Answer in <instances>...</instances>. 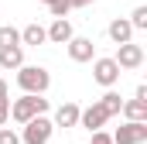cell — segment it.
Listing matches in <instances>:
<instances>
[{
    "label": "cell",
    "mask_w": 147,
    "mask_h": 144,
    "mask_svg": "<svg viewBox=\"0 0 147 144\" xmlns=\"http://www.w3.org/2000/svg\"><path fill=\"white\" fill-rule=\"evenodd\" d=\"M89 144H113V137L106 134V130H92V137H89Z\"/></svg>",
    "instance_id": "cell-20"
},
{
    "label": "cell",
    "mask_w": 147,
    "mask_h": 144,
    "mask_svg": "<svg viewBox=\"0 0 147 144\" xmlns=\"http://www.w3.org/2000/svg\"><path fill=\"white\" fill-rule=\"evenodd\" d=\"M99 107L106 110V117H116L120 107H123V100H120V93H116V89H106V96L99 100Z\"/></svg>",
    "instance_id": "cell-15"
},
{
    "label": "cell",
    "mask_w": 147,
    "mask_h": 144,
    "mask_svg": "<svg viewBox=\"0 0 147 144\" xmlns=\"http://www.w3.org/2000/svg\"><path fill=\"white\" fill-rule=\"evenodd\" d=\"M41 3H51V0H41Z\"/></svg>",
    "instance_id": "cell-25"
},
{
    "label": "cell",
    "mask_w": 147,
    "mask_h": 144,
    "mask_svg": "<svg viewBox=\"0 0 147 144\" xmlns=\"http://www.w3.org/2000/svg\"><path fill=\"white\" fill-rule=\"evenodd\" d=\"M0 100H10V89H7V79H0Z\"/></svg>",
    "instance_id": "cell-22"
},
{
    "label": "cell",
    "mask_w": 147,
    "mask_h": 144,
    "mask_svg": "<svg viewBox=\"0 0 147 144\" xmlns=\"http://www.w3.org/2000/svg\"><path fill=\"white\" fill-rule=\"evenodd\" d=\"M120 113L127 117V124H147V103H140V100H123Z\"/></svg>",
    "instance_id": "cell-12"
},
{
    "label": "cell",
    "mask_w": 147,
    "mask_h": 144,
    "mask_svg": "<svg viewBox=\"0 0 147 144\" xmlns=\"http://www.w3.org/2000/svg\"><path fill=\"white\" fill-rule=\"evenodd\" d=\"M65 48H69V58H72V62H92V58H96V45H92V38H79V35H75Z\"/></svg>",
    "instance_id": "cell-7"
},
{
    "label": "cell",
    "mask_w": 147,
    "mask_h": 144,
    "mask_svg": "<svg viewBox=\"0 0 147 144\" xmlns=\"http://www.w3.org/2000/svg\"><path fill=\"white\" fill-rule=\"evenodd\" d=\"M17 45H21V31L3 24V28H0V48H17Z\"/></svg>",
    "instance_id": "cell-16"
},
{
    "label": "cell",
    "mask_w": 147,
    "mask_h": 144,
    "mask_svg": "<svg viewBox=\"0 0 147 144\" xmlns=\"http://www.w3.org/2000/svg\"><path fill=\"white\" fill-rule=\"evenodd\" d=\"M17 86L24 89V96H45L51 86V75L45 65H21L17 69Z\"/></svg>",
    "instance_id": "cell-1"
},
{
    "label": "cell",
    "mask_w": 147,
    "mask_h": 144,
    "mask_svg": "<svg viewBox=\"0 0 147 144\" xmlns=\"http://www.w3.org/2000/svg\"><path fill=\"white\" fill-rule=\"evenodd\" d=\"M89 3H96V0H69V7H89Z\"/></svg>",
    "instance_id": "cell-24"
},
{
    "label": "cell",
    "mask_w": 147,
    "mask_h": 144,
    "mask_svg": "<svg viewBox=\"0 0 147 144\" xmlns=\"http://www.w3.org/2000/svg\"><path fill=\"white\" fill-rule=\"evenodd\" d=\"M45 35H48L51 45H69L75 38V28H72L69 17H58V21H51V28H45Z\"/></svg>",
    "instance_id": "cell-8"
},
{
    "label": "cell",
    "mask_w": 147,
    "mask_h": 144,
    "mask_svg": "<svg viewBox=\"0 0 147 144\" xmlns=\"http://www.w3.org/2000/svg\"><path fill=\"white\" fill-rule=\"evenodd\" d=\"M110 137H113V144H144L147 141V124H120Z\"/></svg>",
    "instance_id": "cell-6"
},
{
    "label": "cell",
    "mask_w": 147,
    "mask_h": 144,
    "mask_svg": "<svg viewBox=\"0 0 147 144\" xmlns=\"http://www.w3.org/2000/svg\"><path fill=\"white\" fill-rule=\"evenodd\" d=\"M10 120V100H0V127Z\"/></svg>",
    "instance_id": "cell-21"
},
{
    "label": "cell",
    "mask_w": 147,
    "mask_h": 144,
    "mask_svg": "<svg viewBox=\"0 0 147 144\" xmlns=\"http://www.w3.org/2000/svg\"><path fill=\"white\" fill-rule=\"evenodd\" d=\"M130 28H134V31H144V28H147V7H144V3L134 7V14H130Z\"/></svg>",
    "instance_id": "cell-17"
},
{
    "label": "cell",
    "mask_w": 147,
    "mask_h": 144,
    "mask_svg": "<svg viewBox=\"0 0 147 144\" xmlns=\"http://www.w3.org/2000/svg\"><path fill=\"white\" fill-rule=\"evenodd\" d=\"M92 79H96L99 86L113 89V86L120 82V65H116L113 58H92Z\"/></svg>",
    "instance_id": "cell-4"
},
{
    "label": "cell",
    "mask_w": 147,
    "mask_h": 144,
    "mask_svg": "<svg viewBox=\"0 0 147 144\" xmlns=\"http://www.w3.org/2000/svg\"><path fill=\"white\" fill-rule=\"evenodd\" d=\"M45 41H48V35H45L41 24H28V28L21 31V48H24V45H45Z\"/></svg>",
    "instance_id": "cell-14"
},
{
    "label": "cell",
    "mask_w": 147,
    "mask_h": 144,
    "mask_svg": "<svg viewBox=\"0 0 147 144\" xmlns=\"http://www.w3.org/2000/svg\"><path fill=\"white\" fill-rule=\"evenodd\" d=\"M106 35H110L113 45H127V41H134V28H130L127 17H116L110 28H106Z\"/></svg>",
    "instance_id": "cell-11"
},
{
    "label": "cell",
    "mask_w": 147,
    "mask_h": 144,
    "mask_svg": "<svg viewBox=\"0 0 147 144\" xmlns=\"http://www.w3.org/2000/svg\"><path fill=\"white\" fill-rule=\"evenodd\" d=\"M0 144H21V134L10 127H0Z\"/></svg>",
    "instance_id": "cell-19"
},
{
    "label": "cell",
    "mask_w": 147,
    "mask_h": 144,
    "mask_svg": "<svg viewBox=\"0 0 147 144\" xmlns=\"http://www.w3.org/2000/svg\"><path fill=\"white\" fill-rule=\"evenodd\" d=\"M45 113H48V100L45 96H21V100L10 103V117L17 124H28L34 117H45Z\"/></svg>",
    "instance_id": "cell-2"
},
{
    "label": "cell",
    "mask_w": 147,
    "mask_h": 144,
    "mask_svg": "<svg viewBox=\"0 0 147 144\" xmlns=\"http://www.w3.org/2000/svg\"><path fill=\"white\" fill-rule=\"evenodd\" d=\"M79 113H82L79 103H62V107L55 110V120H51V124H55V127H65V130H69V127H79Z\"/></svg>",
    "instance_id": "cell-10"
},
{
    "label": "cell",
    "mask_w": 147,
    "mask_h": 144,
    "mask_svg": "<svg viewBox=\"0 0 147 144\" xmlns=\"http://www.w3.org/2000/svg\"><path fill=\"white\" fill-rule=\"evenodd\" d=\"M48 10H51V17L58 21V17H69V10H72V7H69V0H51V3H48Z\"/></svg>",
    "instance_id": "cell-18"
},
{
    "label": "cell",
    "mask_w": 147,
    "mask_h": 144,
    "mask_svg": "<svg viewBox=\"0 0 147 144\" xmlns=\"http://www.w3.org/2000/svg\"><path fill=\"white\" fill-rule=\"evenodd\" d=\"M55 134V124L48 117H34L24 124V134H21V144H48Z\"/></svg>",
    "instance_id": "cell-3"
},
{
    "label": "cell",
    "mask_w": 147,
    "mask_h": 144,
    "mask_svg": "<svg viewBox=\"0 0 147 144\" xmlns=\"http://www.w3.org/2000/svg\"><path fill=\"white\" fill-rule=\"evenodd\" d=\"M134 100H140V103H147V86H137V96Z\"/></svg>",
    "instance_id": "cell-23"
},
{
    "label": "cell",
    "mask_w": 147,
    "mask_h": 144,
    "mask_svg": "<svg viewBox=\"0 0 147 144\" xmlns=\"http://www.w3.org/2000/svg\"><path fill=\"white\" fill-rule=\"evenodd\" d=\"M106 120H110V117H106V110L99 107V103H92V107H86L82 113H79V127H86L89 134H92V130H99Z\"/></svg>",
    "instance_id": "cell-9"
},
{
    "label": "cell",
    "mask_w": 147,
    "mask_h": 144,
    "mask_svg": "<svg viewBox=\"0 0 147 144\" xmlns=\"http://www.w3.org/2000/svg\"><path fill=\"white\" fill-rule=\"evenodd\" d=\"M113 62L120 65V72L123 69H140L144 65V48L134 45V41H127V45H120V52L113 55Z\"/></svg>",
    "instance_id": "cell-5"
},
{
    "label": "cell",
    "mask_w": 147,
    "mask_h": 144,
    "mask_svg": "<svg viewBox=\"0 0 147 144\" xmlns=\"http://www.w3.org/2000/svg\"><path fill=\"white\" fill-rule=\"evenodd\" d=\"M24 65V48L17 45V48H0V69H21Z\"/></svg>",
    "instance_id": "cell-13"
}]
</instances>
